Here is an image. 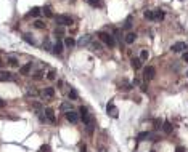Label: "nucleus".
Masks as SVG:
<instances>
[{
    "label": "nucleus",
    "instance_id": "1",
    "mask_svg": "<svg viewBox=\"0 0 188 152\" xmlns=\"http://www.w3.org/2000/svg\"><path fill=\"white\" fill-rule=\"evenodd\" d=\"M79 114H81V119H82V122L85 123V127H87V130H89V133L92 135V133H93V128H95V119L90 115L89 111H87L84 106H81V107H79Z\"/></svg>",
    "mask_w": 188,
    "mask_h": 152
},
{
    "label": "nucleus",
    "instance_id": "16",
    "mask_svg": "<svg viewBox=\"0 0 188 152\" xmlns=\"http://www.w3.org/2000/svg\"><path fill=\"white\" fill-rule=\"evenodd\" d=\"M40 11H42V10H40L39 7H34V8H31V11H29V15H31V16H34V18H37V16L40 15Z\"/></svg>",
    "mask_w": 188,
    "mask_h": 152
},
{
    "label": "nucleus",
    "instance_id": "35",
    "mask_svg": "<svg viewBox=\"0 0 188 152\" xmlns=\"http://www.w3.org/2000/svg\"><path fill=\"white\" fill-rule=\"evenodd\" d=\"M40 152H50V147L47 146V144H44V146L40 147Z\"/></svg>",
    "mask_w": 188,
    "mask_h": 152
},
{
    "label": "nucleus",
    "instance_id": "37",
    "mask_svg": "<svg viewBox=\"0 0 188 152\" xmlns=\"http://www.w3.org/2000/svg\"><path fill=\"white\" fill-rule=\"evenodd\" d=\"M93 48L95 50H98V51H101V45L100 43H93Z\"/></svg>",
    "mask_w": 188,
    "mask_h": 152
},
{
    "label": "nucleus",
    "instance_id": "8",
    "mask_svg": "<svg viewBox=\"0 0 188 152\" xmlns=\"http://www.w3.org/2000/svg\"><path fill=\"white\" fill-rule=\"evenodd\" d=\"M44 115H47V119H48L50 122H52V123H53L55 120H56V119H55V112H53V109H50V107H47V109L44 111Z\"/></svg>",
    "mask_w": 188,
    "mask_h": 152
},
{
    "label": "nucleus",
    "instance_id": "29",
    "mask_svg": "<svg viewBox=\"0 0 188 152\" xmlns=\"http://www.w3.org/2000/svg\"><path fill=\"white\" fill-rule=\"evenodd\" d=\"M69 98H71V99H77V98H79L77 93H76V90H71V91H69Z\"/></svg>",
    "mask_w": 188,
    "mask_h": 152
},
{
    "label": "nucleus",
    "instance_id": "11",
    "mask_svg": "<svg viewBox=\"0 0 188 152\" xmlns=\"http://www.w3.org/2000/svg\"><path fill=\"white\" fill-rule=\"evenodd\" d=\"M44 96H45V98H53V96H55V90L52 87L45 88V90H44Z\"/></svg>",
    "mask_w": 188,
    "mask_h": 152
},
{
    "label": "nucleus",
    "instance_id": "41",
    "mask_svg": "<svg viewBox=\"0 0 188 152\" xmlns=\"http://www.w3.org/2000/svg\"><path fill=\"white\" fill-rule=\"evenodd\" d=\"M81 151H82V152H87V147H85V146H82V149H81Z\"/></svg>",
    "mask_w": 188,
    "mask_h": 152
},
{
    "label": "nucleus",
    "instance_id": "27",
    "mask_svg": "<svg viewBox=\"0 0 188 152\" xmlns=\"http://www.w3.org/2000/svg\"><path fill=\"white\" fill-rule=\"evenodd\" d=\"M24 40H26V42H28L29 45H34V43H36V42H34V40H32V37L29 35V34H26V35H24Z\"/></svg>",
    "mask_w": 188,
    "mask_h": 152
},
{
    "label": "nucleus",
    "instance_id": "25",
    "mask_svg": "<svg viewBox=\"0 0 188 152\" xmlns=\"http://www.w3.org/2000/svg\"><path fill=\"white\" fill-rule=\"evenodd\" d=\"M153 125H154V128H156V130H159V128L162 127V120H161V119H156L154 122H153Z\"/></svg>",
    "mask_w": 188,
    "mask_h": 152
},
{
    "label": "nucleus",
    "instance_id": "21",
    "mask_svg": "<svg viewBox=\"0 0 188 152\" xmlns=\"http://www.w3.org/2000/svg\"><path fill=\"white\" fill-rule=\"evenodd\" d=\"M42 11H44V15L47 16V18H52V16H53V13H52V8H50L48 5H47V7H44V10H42Z\"/></svg>",
    "mask_w": 188,
    "mask_h": 152
},
{
    "label": "nucleus",
    "instance_id": "18",
    "mask_svg": "<svg viewBox=\"0 0 188 152\" xmlns=\"http://www.w3.org/2000/svg\"><path fill=\"white\" fill-rule=\"evenodd\" d=\"M31 69H32V64L29 63V64H24V66H23V67H21V74H29V71H31Z\"/></svg>",
    "mask_w": 188,
    "mask_h": 152
},
{
    "label": "nucleus",
    "instance_id": "33",
    "mask_svg": "<svg viewBox=\"0 0 188 152\" xmlns=\"http://www.w3.org/2000/svg\"><path fill=\"white\" fill-rule=\"evenodd\" d=\"M47 79H48V80H53V79H55V71H48V74H47Z\"/></svg>",
    "mask_w": 188,
    "mask_h": 152
},
{
    "label": "nucleus",
    "instance_id": "3",
    "mask_svg": "<svg viewBox=\"0 0 188 152\" xmlns=\"http://www.w3.org/2000/svg\"><path fill=\"white\" fill-rule=\"evenodd\" d=\"M56 23L60 26H71L73 24V18H69V16H66V15H61L56 18Z\"/></svg>",
    "mask_w": 188,
    "mask_h": 152
},
{
    "label": "nucleus",
    "instance_id": "5",
    "mask_svg": "<svg viewBox=\"0 0 188 152\" xmlns=\"http://www.w3.org/2000/svg\"><path fill=\"white\" fill-rule=\"evenodd\" d=\"M66 119H68V122H71V123H77L79 122V115H77V112L74 111V109H71V111L66 112Z\"/></svg>",
    "mask_w": 188,
    "mask_h": 152
},
{
    "label": "nucleus",
    "instance_id": "39",
    "mask_svg": "<svg viewBox=\"0 0 188 152\" xmlns=\"http://www.w3.org/2000/svg\"><path fill=\"white\" fill-rule=\"evenodd\" d=\"M183 61L185 63H188V53H183Z\"/></svg>",
    "mask_w": 188,
    "mask_h": 152
},
{
    "label": "nucleus",
    "instance_id": "31",
    "mask_svg": "<svg viewBox=\"0 0 188 152\" xmlns=\"http://www.w3.org/2000/svg\"><path fill=\"white\" fill-rule=\"evenodd\" d=\"M55 34H56V35H63V34H64V29L63 27H56L55 29Z\"/></svg>",
    "mask_w": 188,
    "mask_h": 152
},
{
    "label": "nucleus",
    "instance_id": "20",
    "mask_svg": "<svg viewBox=\"0 0 188 152\" xmlns=\"http://www.w3.org/2000/svg\"><path fill=\"white\" fill-rule=\"evenodd\" d=\"M154 13V19H164V11L162 10H156V11H153Z\"/></svg>",
    "mask_w": 188,
    "mask_h": 152
},
{
    "label": "nucleus",
    "instance_id": "17",
    "mask_svg": "<svg viewBox=\"0 0 188 152\" xmlns=\"http://www.w3.org/2000/svg\"><path fill=\"white\" fill-rule=\"evenodd\" d=\"M64 43H66L68 48H73L74 45H76V40H74L73 37H68V39H64Z\"/></svg>",
    "mask_w": 188,
    "mask_h": 152
},
{
    "label": "nucleus",
    "instance_id": "26",
    "mask_svg": "<svg viewBox=\"0 0 188 152\" xmlns=\"http://www.w3.org/2000/svg\"><path fill=\"white\" fill-rule=\"evenodd\" d=\"M140 59H142V61H146L148 59V51H146V50H142V53H140Z\"/></svg>",
    "mask_w": 188,
    "mask_h": 152
},
{
    "label": "nucleus",
    "instance_id": "14",
    "mask_svg": "<svg viewBox=\"0 0 188 152\" xmlns=\"http://www.w3.org/2000/svg\"><path fill=\"white\" fill-rule=\"evenodd\" d=\"M11 74L10 72H5V71H0V80H11Z\"/></svg>",
    "mask_w": 188,
    "mask_h": 152
},
{
    "label": "nucleus",
    "instance_id": "22",
    "mask_svg": "<svg viewBox=\"0 0 188 152\" xmlns=\"http://www.w3.org/2000/svg\"><path fill=\"white\" fill-rule=\"evenodd\" d=\"M132 21H134V18H132V16H129V18L126 19V24H124V27H126V29H130V27H132Z\"/></svg>",
    "mask_w": 188,
    "mask_h": 152
},
{
    "label": "nucleus",
    "instance_id": "2",
    "mask_svg": "<svg viewBox=\"0 0 188 152\" xmlns=\"http://www.w3.org/2000/svg\"><path fill=\"white\" fill-rule=\"evenodd\" d=\"M98 39L101 40L103 43H106L108 47H114V45H116L114 37L109 35V34H106V32H98Z\"/></svg>",
    "mask_w": 188,
    "mask_h": 152
},
{
    "label": "nucleus",
    "instance_id": "15",
    "mask_svg": "<svg viewBox=\"0 0 188 152\" xmlns=\"http://www.w3.org/2000/svg\"><path fill=\"white\" fill-rule=\"evenodd\" d=\"M162 130H164V133H172V123L171 122H167V120H166V122H164V127H162Z\"/></svg>",
    "mask_w": 188,
    "mask_h": 152
},
{
    "label": "nucleus",
    "instance_id": "40",
    "mask_svg": "<svg viewBox=\"0 0 188 152\" xmlns=\"http://www.w3.org/2000/svg\"><path fill=\"white\" fill-rule=\"evenodd\" d=\"M3 106H5V103H3V99L0 98V107H3Z\"/></svg>",
    "mask_w": 188,
    "mask_h": 152
},
{
    "label": "nucleus",
    "instance_id": "10",
    "mask_svg": "<svg viewBox=\"0 0 188 152\" xmlns=\"http://www.w3.org/2000/svg\"><path fill=\"white\" fill-rule=\"evenodd\" d=\"M132 67L134 69H142V59L140 58H132Z\"/></svg>",
    "mask_w": 188,
    "mask_h": 152
},
{
    "label": "nucleus",
    "instance_id": "13",
    "mask_svg": "<svg viewBox=\"0 0 188 152\" xmlns=\"http://www.w3.org/2000/svg\"><path fill=\"white\" fill-rule=\"evenodd\" d=\"M61 51H63V43L58 40L56 43H55V47H53V53H55V55H60Z\"/></svg>",
    "mask_w": 188,
    "mask_h": 152
},
{
    "label": "nucleus",
    "instance_id": "23",
    "mask_svg": "<svg viewBox=\"0 0 188 152\" xmlns=\"http://www.w3.org/2000/svg\"><path fill=\"white\" fill-rule=\"evenodd\" d=\"M34 27L36 29H44L45 27V24H44V21H40V19H37L36 23H34Z\"/></svg>",
    "mask_w": 188,
    "mask_h": 152
},
{
    "label": "nucleus",
    "instance_id": "24",
    "mask_svg": "<svg viewBox=\"0 0 188 152\" xmlns=\"http://www.w3.org/2000/svg\"><path fill=\"white\" fill-rule=\"evenodd\" d=\"M143 16L146 18V19H154V13H153V11H150V10H146Z\"/></svg>",
    "mask_w": 188,
    "mask_h": 152
},
{
    "label": "nucleus",
    "instance_id": "30",
    "mask_svg": "<svg viewBox=\"0 0 188 152\" xmlns=\"http://www.w3.org/2000/svg\"><path fill=\"white\" fill-rule=\"evenodd\" d=\"M89 3L92 5V7L97 8V7H100V0H89Z\"/></svg>",
    "mask_w": 188,
    "mask_h": 152
},
{
    "label": "nucleus",
    "instance_id": "28",
    "mask_svg": "<svg viewBox=\"0 0 188 152\" xmlns=\"http://www.w3.org/2000/svg\"><path fill=\"white\" fill-rule=\"evenodd\" d=\"M28 95H29V96H37V95H39V91H37L36 88H29Z\"/></svg>",
    "mask_w": 188,
    "mask_h": 152
},
{
    "label": "nucleus",
    "instance_id": "32",
    "mask_svg": "<svg viewBox=\"0 0 188 152\" xmlns=\"http://www.w3.org/2000/svg\"><path fill=\"white\" fill-rule=\"evenodd\" d=\"M146 138H148V133H140V135H138V139H137V141H142V139H146Z\"/></svg>",
    "mask_w": 188,
    "mask_h": 152
},
{
    "label": "nucleus",
    "instance_id": "42",
    "mask_svg": "<svg viewBox=\"0 0 188 152\" xmlns=\"http://www.w3.org/2000/svg\"><path fill=\"white\" fill-rule=\"evenodd\" d=\"M0 66H3V64H2V59H0Z\"/></svg>",
    "mask_w": 188,
    "mask_h": 152
},
{
    "label": "nucleus",
    "instance_id": "4",
    "mask_svg": "<svg viewBox=\"0 0 188 152\" xmlns=\"http://www.w3.org/2000/svg\"><path fill=\"white\" fill-rule=\"evenodd\" d=\"M106 111H108V114H109V115L113 117V119H117V117H119V111L116 109V106L113 104V101H109V103H108Z\"/></svg>",
    "mask_w": 188,
    "mask_h": 152
},
{
    "label": "nucleus",
    "instance_id": "12",
    "mask_svg": "<svg viewBox=\"0 0 188 152\" xmlns=\"http://www.w3.org/2000/svg\"><path fill=\"white\" fill-rule=\"evenodd\" d=\"M135 39H137V35H135L134 32H129V34L126 35V43H129V45H130V43H134V42H135Z\"/></svg>",
    "mask_w": 188,
    "mask_h": 152
},
{
    "label": "nucleus",
    "instance_id": "19",
    "mask_svg": "<svg viewBox=\"0 0 188 152\" xmlns=\"http://www.w3.org/2000/svg\"><path fill=\"white\" fill-rule=\"evenodd\" d=\"M60 109H61V111H71V109H73V103H63L61 106H60Z\"/></svg>",
    "mask_w": 188,
    "mask_h": 152
},
{
    "label": "nucleus",
    "instance_id": "6",
    "mask_svg": "<svg viewBox=\"0 0 188 152\" xmlns=\"http://www.w3.org/2000/svg\"><path fill=\"white\" fill-rule=\"evenodd\" d=\"M154 74H156V71H154L153 66H148V67L143 69V77L146 80H153V79H154Z\"/></svg>",
    "mask_w": 188,
    "mask_h": 152
},
{
    "label": "nucleus",
    "instance_id": "36",
    "mask_svg": "<svg viewBox=\"0 0 188 152\" xmlns=\"http://www.w3.org/2000/svg\"><path fill=\"white\" fill-rule=\"evenodd\" d=\"M34 79H36V80L42 79V72H40V71H39V72H36V74H34Z\"/></svg>",
    "mask_w": 188,
    "mask_h": 152
},
{
    "label": "nucleus",
    "instance_id": "34",
    "mask_svg": "<svg viewBox=\"0 0 188 152\" xmlns=\"http://www.w3.org/2000/svg\"><path fill=\"white\" fill-rule=\"evenodd\" d=\"M8 63L11 64V66H18V61L15 59V58H8Z\"/></svg>",
    "mask_w": 188,
    "mask_h": 152
},
{
    "label": "nucleus",
    "instance_id": "7",
    "mask_svg": "<svg viewBox=\"0 0 188 152\" xmlns=\"http://www.w3.org/2000/svg\"><path fill=\"white\" fill-rule=\"evenodd\" d=\"M185 48H187V45H185L183 42H177V43H174L171 47V51H175V53L177 51H183Z\"/></svg>",
    "mask_w": 188,
    "mask_h": 152
},
{
    "label": "nucleus",
    "instance_id": "38",
    "mask_svg": "<svg viewBox=\"0 0 188 152\" xmlns=\"http://www.w3.org/2000/svg\"><path fill=\"white\" fill-rule=\"evenodd\" d=\"M175 152H185V147H182V146H180V147L175 149Z\"/></svg>",
    "mask_w": 188,
    "mask_h": 152
},
{
    "label": "nucleus",
    "instance_id": "9",
    "mask_svg": "<svg viewBox=\"0 0 188 152\" xmlns=\"http://www.w3.org/2000/svg\"><path fill=\"white\" fill-rule=\"evenodd\" d=\"M90 40H92V37H90V35H84V37H82V39L77 42V45H79V47H85V45L90 43Z\"/></svg>",
    "mask_w": 188,
    "mask_h": 152
}]
</instances>
